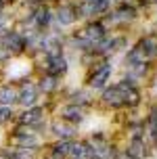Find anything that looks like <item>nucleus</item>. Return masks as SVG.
I'll use <instances>...</instances> for the list:
<instances>
[{
	"label": "nucleus",
	"mask_w": 157,
	"mask_h": 159,
	"mask_svg": "<svg viewBox=\"0 0 157 159\" xmlns=\"http://www.w3.org/2000/svg\"><path fill=\"white\" fill-rule=\"evenodd\" d=\"M105 103L111 105V107H122V105H136L138 103V92H136V88L132 84H128V82H119L115 84L113 88L109 90H105Z\"/></svg>",
	"instance_id": "nucleus-1"
},
{
	"label": "nucleus",
	"mask_w": 157,
	"mask_h": 159,
	"mask_svg": "<svg viewBox=\"0 0 157 159\" xmlns=\"http://www.w3.org/2000/svg\"><path fill=\"white\" fill-rule=\"evenodd\" d=\"M155 55H157V42L153 38H145V40H141V42L130 50L128 61H130V65H145L149 59H153Z\"/></svg>",
	"instance_id": "nucleus-2"
},
{
	"label": "nucleus",
	"mask_w": 157,
	"mask_h": 159,
	"mask_svg": "<svg viewBox=\"0 0 157 159\" xmlns=\"http://www.w3.org/2000/svg\"><path fill=\"white\" fill-rule=\"evenodd\" d=\"M103 36H105L103 25L101 23H94V25H90V27L84 30L82 40H84V44H86V46H99V42L103 40Z\"/></svg>",
	"instance_id": "nucleus-3"
},
{
	"label": "nucleus",
	"mask_w": 157,
	"mask_h": 159,
	"mask_svg": "<svg viewBox=\"0 0 157 159\" xmlns=\"http://www.w3.org/2000/svg\"><path fill=\"white\" fill-rule=\"evenodd\" d=\"M109 7V0H84V15H94V13H101V11H107Z\"/></svg>",
	"instance_id": "nucleus-4"
},
{
	"label": "nucleus",
	"mask_w": 157,
	"mask_h": 159,
	"mask_svg": "<svg viewBox=\"0 0 157 159\" xmlns=\"http://www.w3.org/2000/svg\"><path fill=\"white\" fill-rule=\"evenodd\" d=\"M109 75H111V65H103L101 69L90 78V86H94V88L105 86V82L109 80Z\"/></svg>",
	"instance_id": "nucleus-5"
},
{
	"label": "nucleus",
	"mask_w": 157,
	"mask_h": 159,
	"mask_svg": "<svg viewBox=\"0 0 157 159\" xmlns=\"http://www.w3.org/2000/svg\"><path fill=\"white\" fill-rule=\"evenodd\" d=\"M136 15V11H134L132 7H119L113 15H111V21H126V19H132V17Z\"/></svg>",
	"instance_id": "nucleus-6"
},
{
	"label": "nucleus",
	"mask_w": 157,
	"mask_h": 159,
	"mask_svg": "<svg viewBox=\"0 0 157 159\" xmlns=\"http://www.w3.org/2000/svg\"><path fill=\"white\" fill-rule=\"evenodd\" d=\"M142 149H145V144H142L141 136L136 134V136H134V140H132V144H130V149H128L130 159H141L142 157Z\"/></svg>",
	"instance_id": "nucleus-7"
},
{
	"label": "nucleus",
	"mask_w": 157,
	"mask_h": 159,
	"mask_svg": "<svg viewBox=\"0 0 157 159\" xmlns=\"http://www.w3.org/2000/svg\"><path fill=\"white\" fill-rule=\"evenodd\" d=\"M59 21H61L63 25H69V23H73V21H76L73 8H69V7H63V8H59Z\"/></svg>",
	"instance_id": "nucleus-8"
},
{
	"label": "nucleus",
	"mask_w": 157,
	"mask_h": 159,
	"mask_svg": "<svg viewBox=\"0 0 157 159\" xmlns=\"http://www.w3.org/2000/svg\"><path fill=\"white\" fill-rule=\"evenodd\" d=\"M63 115H65L67 119H73V121L78 119V121H80V119L84 117V111H82L80 107H67V109L63 111Z\"/></svg>",
	"instance_id": "nucleus-9"
},
{
	"label": "nucleus",
	"mask_w": 157,
	"mask_h": 159,
	"mask_svg": "<svg viewBox=\"0 0 157 159\" xmlns=\"http://www.w3.org/2000/svg\"><path fill=\"white\" fill-rule=\"evenodd\" d=\"M69 151H71V144L67 143V140H63L61 144H57V147H55V155H57V157H67Z\"/></svg>",
	"instance_id": "nucleus-10"
},
{
	"label": "nucleus",
	"mask_w": 157,
	"mask_h": 159,
	"mask_svg": "<svg viewBox=\"0 0 157 159\" xmlns=\"http://www.w3.org/2000/svg\"><path fill=\"white\" fill-rule=\"evenodd\" d=\"M50 63H53V67H50V71H65V59L63 57H53L50 59Z\"/></svg>",
	"instance_id": "nucleus-11"
},
{
	"label": "nucleus",
	"mask_w": 157,
	"mask_h": 159,
	"mask_svg": "<svg viewBox=\"0 0 157 159\" xmlns=\"http://www.w3.org/2000/svg\"><path fill=\"white\" fill-rule=\"evenodd\" d=\"M149 130H151V136H153V138H157V109H153V111H151Z\"/></svg>",
	"instance_id": "nucleus-12"
},
{
	"label": "nucleus",
	"mask_w": 157,
	"mask_h": 159,
	"mask_svg": "<svg viewBox=\"0 0 157 159\" xmlns=\"http://www.w3.org/2000/svg\"><path fill=\"white\" fill-rule=\"evenodd\" d=\"M40 113H42V111H40V109H34V111H30V113H25V121H36V119H38L40 117Z\"/></svg>",
	"instance_id": "nucleus-13"
}]
</instances>
